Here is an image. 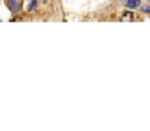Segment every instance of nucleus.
<instances>
[{"label": "nucleus", "mask_w": 150, "mask_h": 131, "mask_svg": "<svg viewBox=\"0 0 150 131\" xmlns=\"http://www.w3.org/2000/svg\"><path fill=\"white\" fill-rule=\"evenodd\" d=\"M149 1H150V0H149Z\"/></svg>", "instance_id": "nucleus-4"}, {"label": "nucleus", "mask_w": 150, "mask_h": 131, "mask_svg": "<svg viewBox=\"0 0 150 131\" xmlns=\"http://www.w3.org/2000/svg\"><path fill=\"white\" fill-rule=\"evenodd\" d=\"M141 9H142V11H144V13H150V6H143Z\"/></svg>", "instance_id": "nucleus-3"}, {"label": "nucleus", "mask_w": 150, "mask_h": 131, "mask_svg": "<svg viewBox=\"0 0 150 131\" xmlns=\"http://www.w3.org/2000/svg\"><path fill=\"white\" fill-rule=\"evenodd\" d=\"M141 3V0H127V7L129 8H137Z\"/></svg>", "instance_id": "nucleus-1"}, {"label": "nucleus", "mask_w": 150, "mask_h": 131, "mask_svg": "<svg viewBox=\"0 0 150 131\" xmlns=\"http://www.w3.org/2000/svg\"><path fill=\"white\" fill-rule=\"evenodd\" d=\"M35 7H36V0H33L31 3H30V5H29V11H34L35 9Z\"/></svg>", "instance_id": "nucleus-2"}]
</instances>
